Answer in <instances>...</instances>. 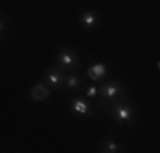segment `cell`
Here are the masks:
<instances>
[{
    "mask_svg": "<svg viewBox=\"0 0 160 153\" xmlns=\"http://www.w3.org/2000/svg\"><path fill=\"white\" fill-rule=\"evenodd\" d=\"M109 111H111L112 117L119 124H131L135 119V109L131 104H128L124 99H118L114 102H109Z\"/></svg>",
    "mask_w": 160,
    "mask_h": 153,
    "instance_id": "cell-1",
    "label": "cell"
},
{
    "mask_svg": "<svg viewBox=\"0 0 160 153\" xmlns=\"http://www.w3.org/2000/svg\"><path fill=\"white\" fill-rule=\"evenodd\" d=\"M99 87V97L102 99L104 102H114L118 101V99L123 97V85L118 82H114V80H106V82H102Z\"/></svg>",
    "mask_w": 160,
    "mask_h": 153,
    "instance_id": "cell-2",
    "label": "cell"
},
{
    "mask_svg": "<svg viewBox=\"0 0 160 153\" xmlns=\"http://www.w3.org/2000/svg\"><path fill=\"white\" fill-rule=\"evenodd\" d=\"M56 60H58V67L60 70H67V72H75L77 67L80 65V58L77 55L73 48H63L58 51L56 55Z\"/></svg>",
    "mask_w": 160,
    "mask_h": 153,
    "instance_id": "cell-3",
    "label": "cell"
},
{
    "mask_svg": "<svg viewBox=\"0 0 160 153\" xmlns=\"http://www.w3.org/2000/svg\"><path fill=\"white\" fill-rule=\"evenodd\" d=\"M70 111L78 117H87V116H92L94 114V107L87 99L82 97H75L73 101L70 102Z\"/></svg>",
    "mask_w": 160,
    "mask_h": 153,
    "instance_id": "cell-4",
    "label": "cell"
},
{
    "mask_svg": "<svg viewBox=\"0 0 160 153\" xmlns=\"http://www.w3.org/2000/svg\"><path fill=\"white\" fill-rule=\"evenodd\" d=\"M78 22L87 31H94L99 27V14L96 10H82L78 15Z\"/></svg>",
    "mask_w": 160,
    "mask_h": 153,
    "instance_id": "cell-5",
    "label": "cell"
},
{
    "mask_svg": "<svg viewBox=\"0 0 160 153\" xmlns=\"http://www.w3.org/2000/svg\"><path fill=\"white\" fill-rule=\"evenodd\" d=\"M63 78H65V73L60 68H48L46 73H44V82H46L51 89H60V87H63Z\"/></svg>",
    "mask_w": 160,
    "mask_h": 153,
    "instance_id": "cell-6",
    "label": "cell"
},
{
    "mask_svg": "<svg viewBox=\"0 0 160 153\" xmlns=\"http://www.w3.org/2000/svg\"><path fill=\"white\" fill-rule=\"evenodd\" d=\"M87 75H89V78L92 80V82H101V80L108 75V67H106L104 63H94L89 67Z\"/></svg>",
    "mask_w": 160,
    "mask_h": 153,
    "instance_id": "cell-7",
    "label": "cell"
},
{
    "mask_svg": "<svg viewBox=\"0 0 160 153\" xmlns=\"http://www.w3.org/2000/svg\"><path fill=\"white\" fill-rule=\"evenodd\" d=\"M63 87L68 90H78L83 87V80L82 76H80L78 73H75V72H70V73L65 75L63 78Z\"/></svg>",
    "mask_w": 160,
    "mask_h": 153,
    "instance_id": "cell-8",
    "label": "cell"
},
{
    "mask_svg": "<svg viewBox=\"0 0 160 153\" xmlns=\"http://www.w3.org/2000/svg\"><path fill=\"white\" fill-rule=\"evenodd\" d=\"M29 95H31L32 101L43 102V101H46V99L49 97V89L44 85V83H36V85L31 89V92H29Z\"/></svg>",
    "mask_w": 160,
    "mask_h": 153,
    "instance_id": "cell-9",
    "label": "cell"
},
{
    "mask_svg": "<svg viewBox=\"0 0 160 153\" xmlns=\"http://www.w3.org/2000/svg\"><path fill=\"white\" fill-rule=\"evenodd\" d=\"M101 151H108V153H118V151H123V143L121 141H116L114 138H104L101 145Z\"/></svg>",
    "mask_w": 160,
    "mask_h": 153,
    "instance_id": "cell-10",
    "label": "cell"
},
{
    "mask_svg": "<svg viewBox=\"0 0 160 153\" xmlns=\"http://www.w3.org/2000/svg\"><path fill=\"white\" fill-rule=\"evenodd\" d=\"M85 97H87V99L99 97V87H97V85H90L89 89L85 90Z\"/></svg>",
    "mask_w": 160,
    "mask_h": 153,
    "instance_id": "cell-11",
    "label": "cell"
},
{
    "mask_svg": "<svg viewBox=\"0 0 160 153\" xmlns=\"http://www.w3.org/2000/svg\"><path fill=\"white\" fill-rule=\"evenodd\" d=\"M5 29H7V24H5V21H3L2 17H0V36H2L3 32H5Z\"/></svg>",
    "mask_w": 160,
    "mask_h": 153,
    "instance_id": "cell-12",
    "label": "cell"
}]
</instances>
